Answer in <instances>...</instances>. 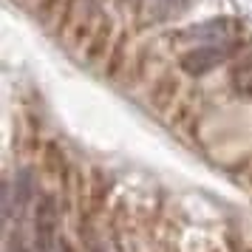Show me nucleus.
I'll return each mask as SVG.
<instances>
[{
  "instance_id": "1",
  "label": "nucleus",
  "mask_w": 252,
  "mask_h": 252,
  "mask_svg": "<svg viewBox=\"0 0 252 252\" xmlns=\"http://www.w3.org/2000/svg\"><path fill=\"white\" fill-rule=\"evenodd\" d=\"M227 57H229V48L224 46H198L179 60V68L184 74H190V77H198V74H207L216 65H221Z\"/></svg>"
},
{
  "instance_id": "2",
  "label": "nucleus",
  "mask_w": 252,
  "mask_h": 252,
  "mask_svg": "<svg viewBox=\"0 0 252 252\" xmlns=\"http://www.w3.org/2000/svg\"><path fill=\"white\" fill-rule=\"evenodd\" d=\"M54 232H57V204H54L51 195H46L37 207V250L51 252Z\"/></svg>"
},
{
  "instance_id": "3",
  "label": "nucleus",
  "mask_w": 252,
  "mask_h": 252,
  "mask_svg": "<svg viewBox=\"0 0 252 252\" xmlns=\"http://www.w3.org/2000/svg\"><path fill=\"white\" fill-rule=\"evenodd\" d=\"M210 34H227V23L224 20H213V23H204L198 29L187 32V37H210Z\"/></svg>"
}]
</instances>
